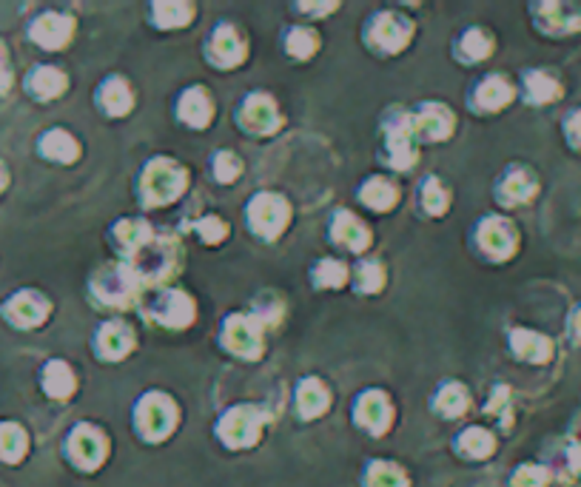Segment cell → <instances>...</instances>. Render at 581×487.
Listing matches in <instances>:
<instances>
[{"mask_svg":"<svg viewBox=\"0 0 581 487\" xmlns=\"http://www.w3.org/2000/svg\"><path fill=\"white\" fill-rule=\"evenodd\" d=\"M544 18H547V29L556 31V35H578L581 31V9L578 6H561V4H547Z\"/></svg>","mask_w":581,"mask_h":487,"instance_id":"1","label":"cell"},{"mask_svg":"<svg viewBox=\"0 0 581 487\" xmlns=\"http://www.w3.org/2000/svg\"><path fill=\"white\" fill-rule=\"evenodd\" d=\"M527 98L533 103H539V106L553 103V100L561 98V83L547 72H530L527 74Z\"/></svg>","mask_w":581,"mask_h":487,"instance_id":"2","label":"cell"},{"mask_svg":"<svg viewBox=\"0 0 581 487\" xmlns=\"http://www.w3.org/2000/svg\"><path fill=\"white\" fill-rule=\"evenodd\" d=\"M516 348H519V354H525L530 363H547L553 354V342L542 334L519 331V337H516Z\"/></svg>","mask_w":581,"mask_h":487,"instance_id":"3","label":"cell"},{"mask_svg":"<svg viewBox=\"0 0 581 487\" xmlns=\"http://www.w3.org/2000/svg\"><path fill=\"white\" fill-rule=\"evenodd\" d=\"M9 317L14 322H21V325H35L43 317V305L35 300V296L21 294V296H14V300L9 303Z\"/></svg>","mask_w":581,"mask_h":487,"instance_id":"4","label":"cell"},{"mask_svg":"<svg viewBox=\"0 0 581 487\" xmlns=\"http://www.w3.org/2000/svg\"><path fill=\"white\" fill-rule=\"evenodd\" d=\"M23 450H26V436L21 428H14V425L0 428V457L6 462H18L23 457Z\"/></svg>","mask_w":581,"mask_h":487,"instance_id":"5","label":"cell"},{"mask_svg":"<svg viewBox=\"0 0 581 487\" xmlns=\"http://www.w3.org/2000/svg\"><path fill=\"white\" fill-rule=\"evenodd\" d=\"M547 484V470L536 465H525L513 479V487H544Z\"/></svg>","mask_w":581,"mask_h":487,"instance_id":"6","label":"cell"},{"mask_svg":"<svg viewBox=\"0 0 581 487\" xmlns=\"http://www.w3.org/2000/svg\"><path fill=\"white\" fill-rule=\"evenodd\" d=\"M564 137H568V143L581 151V108H573V112L564 117Z\"/></svg>","mask_w":581,"mask_h":487,"instance_id":"7","label":"cell"},{"mask_svg":"<svg viewBox=\"0 0 581 487\" xmlns=\"http://www.w3.org/2000/svg\"><path fill=\"white\" fill-rule=\"evenodd\" d=\"M371 487H402V476L390 467H373Z\"/></svg>","mask_w":581,"mask_h":487,"instance_id":"8","label":"cell"},{"mask_svg":"<svg viewBox=\"0 0 581 487\" xmlns=\"http://www.w3.org/2000/svg\"><path fill=\"white\" fill-rule=\"evenodd\" d=\"M570 337L581 339V305H576L573 313H570Z\"/></svg>","mask_w":581,"mask_h":487,"instance_id":"9","label":"cell"},{"mask_svg":"<svg viewBox=\"0 0 581 487\" xmlns=\"http://www.w3.org/2000/svg\"><path fill=\"white\" fill-rule=\"evenodd\" d=\"M9 86V69H6V60H4V52H0V89Z\"/></svg>","mask_w":581,"mask_h":487,"instance_id":"10","label":"cell"},{"mask_svg":"<svg viewBox=\"0 0 581 487\" xmlns=\"http://www.w3.org/2000/svg\"><path fill=\"white\" fill-rule=\"evenodd\" d=\"M4 180H6V175H4V168H0V185H4Z\"/></svg>","mask_w":581,"mask_h":487,"instance_id":"11","label":"cell"}]
</instances>
